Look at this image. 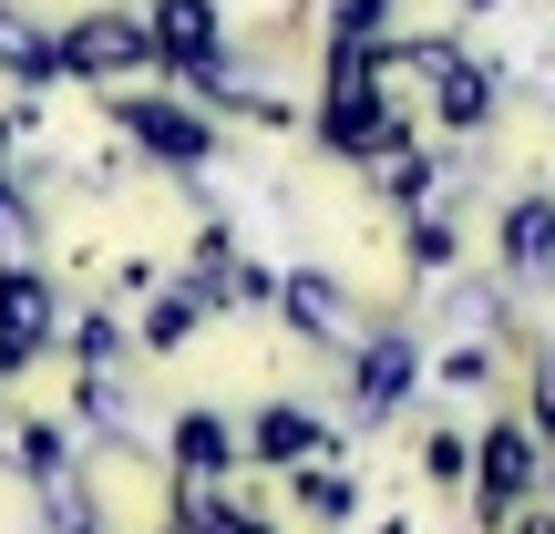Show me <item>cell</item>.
Wrapping results in <instances>:
<instances>
[{
	"label": "cell",
	"instance_id": "4",
	"mask_svg": "<svg viewBox=\"0 0 555 534\" xmlns=\"http://www.w3.org/2000/svg\"><path fill=\"white\" fill-rule=\"evenodd\" d=\"M237 442H258V453L268 463H309L319 453V442H330V421H319V412H298V401H268V412L258 421H247V432Z\"/></svg>",
	"mask_w": 555,
	"mask_h": 534
},
{
	"label": "cell",
	"instance_id": "5",
	"mask_svg": "<svg viewBox=\"0 0 555 534\" xmlns=\"http://www.w3.org/2000/svg\"><path fill=\"white\" fill-rule=\"evenodd\" d=\"M288 494H298V515H319V524H350V515H360V483H350V473H309V463H298Z\"/></svg>",
	"mask_w": 555,
	"mask_h": 534
},
{
	"label": "cell",
	"instance_id": "6",
	"mask_svg": "<svg viewBox=\"0 0 555 534\" xmlns=\"http://www.w3.org/2000/svg\"><path fill=\"white\" fill-rule=\"evenodd\" d=\"M196 534H268V524L247 515V504H217V494H206V504H196Z\"/></svg>",
	"mask_w": 555,
	"mask_h": 534
},
{
	"label": "cell",
	"instance_id": "3",
	"mask_svg": "<svg viewBox=\"0 0 555 534\" xmlns=\"http://www.w3.org/2000/svg\"><path fill=\"white\" fill-rule=\"evenodd\" d=\"M237 453H247V442H237V421H227V412H185V421H176V473L217 483Z\"/></svg>",
	"mask_w": 555,
	"mask_h": 534
},
{
	"label": "cell",
	"instance_id": "8",
	"mask_svg": "<svg viewBox=\"0 0 555 534\" xmlns=\"http://www.w3.org/2000/svg\"><path fill=\"white\" fill-rule=\"evenodd\" d=\"M545 504H555V463H545Z\"/></svg>",
	"mask_w": 555,
	"mask_h": 534
},
{
	"label": "cell",
	"instance_id": "2",
	"mask_svg": "<svg viewBox=\"0 0 555 534\" xmlns=\"http://www.w3.org/2000/svg\"><path fill=\"white\" fill-rule=\"evenodd\" d=\"M504 268H515V277L555 268V196H515V206H504Z\"/></svg>",
	"mask_w": 555,
	"mask_h": 534
},
{
	"label": "cell",
	"instance_id": "1",
	"mask_svg": "<svg viewBox=\"0 0 555 534\" xmlns=\"http://www.w3.org/2000/svg\"><path fill=\"white\" fill-rule=\"evenodd\" d=\"M474 494H483V524H504L515 504H535V442H525L515 421H494V432L474 442Z\"/></svg>",
	"mask_w": 555,
	"mask_h": 534
},
{
	"label": "cell",
	"instance_id": "7",
	"mask_svg": "<svg viewBox=\"0 0 555 534\" xmlns=\"http://www.w3.org/2000/svg\"><path fill=\"white\" fill-rule=\"evenodd\" d=\"M463 11H504V0H463Z\"/></svg>",
	"mask_w": 555,
	"mask_h": 534
}]
</instances>
